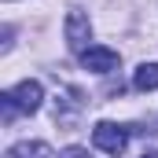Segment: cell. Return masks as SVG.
Wrapping results in <instances>:
<instances>
[{
	"label": "cell",
	"instance_id": "1",
	"mask_svg": "<svg viewBox=\"0 0 158 158\" xmlns=\"http://www.w3.org/2000/svg\"><path fill=\"white\" fill-rule=\"evenodd\" d=\"M40 103H44V88H40V81H22V85L7 88V92L0 96L4 118H15V114H33V110H40Z\"/></svg>",
	"mask_w": 158,
	"mask_h": 158
},
{
	"label": "cell",
	"instance_id": "2",
	"mask_svg": "<svg viewBox=\"0 0 158 158\" xmlns=\"http://www.w3.org/2000/svg\"><path fill=\"white\" fill-rule=\"evenodd\" d=\"M92 143H96L103 155H121V151H125V143H129V132H125V125L99 121V125L92 129Z\"/></svg>",
	"mask_w": 158,
	"mask_h": 158
},
{
	"label": "cell",
	"instance_id": "3",
	"mask_svg": "<svg viewBox=\"0 0 158 158\" xmlns=\"http://www.w3.org/2000/svg\"><path fill=\"white\" fill-rule=\"evenodd\" d=\"M63 30H66V44H70L77 55L92 48V44H88V40H92V22H88V15H85V11H70Z\"/></svg>",
	"mask_w": 158,
	"mask_h": 158
},
{
	"label": "cell",
	"instance_id": "4",
	"mask_svg": "<svg viewBox=\"0 0 158 158\" xmlns=\"http://www.w3.org/2000/svg\"><path fill=\"white\" fill-rule=\"evenodd\" d=\"M81 66L92 70V74H110V70H118V52L103 48V44H92L88 52H81Z\"/></svg>",
	"mask_w": 158,
	"mask_h": 158
},
{
	"label": "cell",
	"instance_id": "5",
	"mask_svg": "<svg viewBox=\"0 0 158 158\" xmlns=\"http://www.w3.org/2000/svg\"><path fill=\"white\" fill-rule=\"evenodd\" d=\"M4 158H52V147L40 143V140H22V143L7 147V155H4Z\"/></svg>",
	"mask_w": 158,
	"mask_h": 158
},
{
	"label": "cell",
	"instance_id": "6",
	"mask_svg": "<svg viewBox=\"0 0 158 158\" xmlns=\"http://www.w3.org/2000/svg\"><path fill=\"white\" fill-rule=\"evenodd\" d=\"M132 85H136L140 92L158 88V63H140V66H136V74H132Z\"/></svg>",
	"mask_w": 158,
	"mask_h": 158
},
{
	"label": "cell",
	"instance_id": "7",
	"mask_svg": "<svg viewBox=\"0 0 158 158\" xmlns=\"http://www.w3.org/2000/svg\"><path fill=\"white\" fill-rule=\"evenodd\" d=\"M59 158H88V151H85V147H66Z\"/></svg>",
	"mask_w": 158,
	"mask_h": 158
},
{
	"label": "cell",
	"instance_id": "8",
	"mask_svg": "<svg viewBox=\"0 0 158 158\" xmlns=\"http://www.w3.org/2000/svg\"><path fill=\"white\" fill-rule=\"evenodd\" d=\"M143 158H158V151H147V155H143Z\"/></svg>",
	"mask_w": 158,
	"mask_h": 158
}]
</instances>
